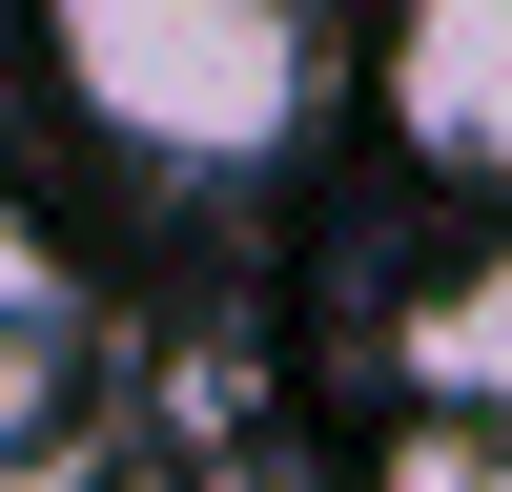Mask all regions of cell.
<instances>
[{
	"label": "cell",
	"mask_w": 512,
	"mask_h": 492,
	"mask_svg": "<svg viewBox=\"0 0 512 492\" xmlns=\"http://www.w3.org/2000/svg\"><path fill=\"white\" fill-rule=\"evenodd\" d=\"M41 41H62L82 123L144 144V164H185V185L287 164V144H308V103H328L308 0H41Z\"/></svg>",
	"instance_id": "cell-1"
},
{
	"label": "cell",
	"mask_w": 512,
	"mask_h": 492,
	"mask_svg": "<svg viewBox=\"0 0 512 492\" xmlns=\"http://www.w3.org/2000/svg\"><path fill=\"white\" fill-rule=\"evenodd\" d=\"M390 144L512 205V0H410L390 21Z\"/></svg>",
	"instance_id": "cell-2"
},
{
	"label": "cell",
	"mask_w": 512,
	"mask_h": 492,
	"mask_svg": "<svg viewBox=\"0 0 512 492\" xmlns=\"http://www.w3.org/2000/svg\"><path fill=\"white\" fill-rule=\"evenodd\" d=\"M41 410H62V267L0 205V492H41Z\"/></svg>",
	"instance_id": "cell-3"
},
{
	"label": "cell",
	"mask_w": 512,
	"mask_h": 492,
	"mask_svg": "<svg viewBox=\"0 0 512 492\" xmlns=\"http://www.w3.org/2000/svg\"><path fill=\"white\" fill-rule=\"evenodd\" d=\"M410 369H431L451 410H492V431H512V267H472V287H431V328H410Z\"/></svg>",
	"instance_id": "cell-4"
},
{
	"label": "cell",
	"mask_w": 512,
	"mask_h": 492,
	"mask_svg": "<svg viewBox=\"0 0 512 492\" xmlns=\"http://www.w3.org/2000/svg\"><path fill=\"white\" fill-rule=\"evenodd\" d=\"M390 492H512V431H492V410H410V431H390Z\"/></svg>",
	"instance_id": "cell-5"
}]
</instances>
